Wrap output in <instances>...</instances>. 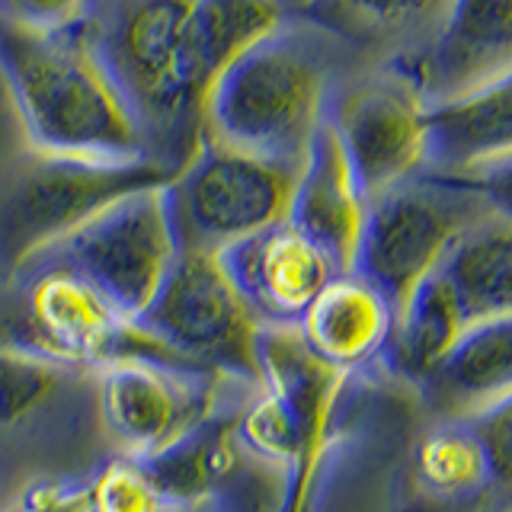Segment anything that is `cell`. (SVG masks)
Instances as JSON below:
<instances>
[{
  "mask_svg": "<svg viewBox=\"0 0 512 512\" xmlns=\"http://www.w3.org/2000/svg\"><path fill=\"white\" fill-rule=\"evenodd\" d=\"M0 74L32 151L87 160L148 157L141 125L87 29L0 23Z\"/></svg>",
  "mask_w": 512,
  "mask_h": 512,
  "instance_id": "1",
  "label": "cell"
},
{
  "mask_svg": "<svg viewBox=\"0 0 512 512\" xmlns=\"http://www.w3.org/2000/svg\"><path fill=\"white\" fill-rule=\"evenodd\" d=\"M260 372V388L234 413V432L253 458L285 474L282 512H311L349 375L320 362L298 327L260 330Z\"/></svg>",
  "mask_w": 512,
  "mask_h": 512,
  "instance_id": "2",
  "label": "cell"
},
{
  "mask_svg": "<svg viewBox=\"0 0 512 512\" xmlns=\"http://www.w3.org/2000/svg\"><path fill=\"white\" fill-rule=\"evenodd\" d=\"M327 77L282 32L224 71L202 103V135L279 164L301 167L327 119Z\"/></svg>",
  "mask_w": 512,
  "mask_h": 512,
  "instance_id": "3",
  "label": "cell"
},
{
  "mask_svg": "<svg viewBox=\"0 0 512 512\" xmlns=\"http://www.w3.org/2000/svg\"><path fill=\"white\" fill-rule=\"evenodd\" d=\"M189 0H125L100 55L141 125L148 157L180 167L202 141V109L186 61Z\"/></svg>",
  "mask_w": 512,
  "mask_h": 512,
  "instance_id": "4",
  "label": "cell"
},
{
  "mask_svg": "<svg viewBox=\"0 0 512 512\" xmlns=\"http://www.w3.org/2000/svg\"><path fill=\"white\" fill-rule=\"evenodd\" d=\"M173 176L176 170L154 157L87 160L32 151L0 186V266L13 276L103 208L170 186Z\"/></svg>",
  "mask_w": 512,
  "mask_h": 512,
  "instance_id": "5",
  "label": "cell"
},
{
  "mask_svg": "<svg viewBox=\"0 0 512 512\" xmlns=\"http://www.w3.org/2000/svg\"><path fill=\"white\" fill-rule=\"evenodd\" d=\"M138 330L170 365L260 388V330L218 253L180 247Z\"/></svg>",
  "mask_w": 512,
  "mask_h": 512,
  "instance_id": "6",
  "label": "cell"
},
{
  "mask_svg": "<svg viewBox=\"0 0 512 512\" xmlns=\"http://www.w3.org/2000/svg\"><path fill=\"white\" fill-rule=\"evenodd\" d=\"M298 167L205 138L167 186L180 247L221 253L288 221Z\"/></svg>",
  "mask_w": 512,
  "mask_h": 512,
  "instance_id": "7",
  "label": "cell"
},
{
  "mask_svg": "<svg viewBox=\"0 0 512 512\" xmlns=\"http://www.w3.org/2000/svg\"><path fill=\"white\" fill-rule=\"evenodd\" d=\"M487 212L484 199L445 176H413L368 202L352 272L378 288L397 311L436 276L458 237Z\"/></svg>",
  "mask_w": 512,
  "mask_h": 512,
  "instance_id": "8",
  "label": "cell"
},
{
  "mask_svg": "<svg viewBox=\"0 0 512 512\" xmlns=\"http://www.w3.org/2000/svg\"><path fill=\"white\" fill-rule=\"evenodd\" d=\"M176 256L180 240L167 186H154L103 208L36 260L74 269L93 288H100L122 317L138 320L164 288Z\"/></svg>",
  "mask_w": 512,
  "mask_h": 512,
  "instance_id": "9",
  "label": "cell"
},
{
  "mask_svg": "<svg viewBox=\"0 0 512 512\" xmlns=\"http://www.w3.org/2000/svg\"><path fill=\"white\" fill-rule=\"evenodd\" d=\"M224 381L228 378L141 356L112 359L90 372L96 416L106 439L132 461L164 455L218 413Z\"/></svg>",
  "mask_w": 512,
  "mask_h": 512,
  "instance_id": "10",
  "label": "cell"
},
{
  "mask_svg": "<svg viewBox=\"0 0 512 512\" xmlns=\"http://www.w3.org/2000/svg\"><path fill=\"white\" fill-rule=\"evenodd\" d=\"M10 279L26 282L23 340L13 346L45 352L52 359L87 368V372L122 356L167 362L160 349L138 330L135 320L122 317L116 304L74 269L36 260L13 272Z\"/></svg>",
  "mask_w": 512,
  "mask_h": 512,
  "instance_id": "11",
  "label": "cell"
},
{
  "mask_svg": "<svg viewBox=\"0 0 512 512\" xmlns=\"http://www.w3.org/2000/svg\"><path fill=\"white\" fill-rule=\"evenodd\" d=\"M234 413H212L164 455L141 461L164 493L170 512H282L285 474L240 445Z\"/></svg>",
  "mask_w": 512,
  "mask_h": 512,
  "instance_id": "12",
  "label": "cell"
},
{
  "mask_svg": "<svg viewBox=\"0 0 512 512\" xmlns=\"http://www.w3.org/2000/svg\"><path fill=\"white\" fill-rule=\"evenodd\" d=\"M327 119L368 202L426 167V103L400 71L349 87Z\"/></svg>",
  "mask_w": 512,
  "mask_h": 512,
  "instance_id": "13",
  "label": "cell"
},
{
  "mask_svg": "<svg viewBox=\"0 0 512 512\" xmlns=\"http://www.w3.org/2000/svg\"><path fill=\"white\" fill-rule=\"evenodd\" d=\"M404 74L429 106L455 103L512 74V0H448L436 36Z\"/></svg>",
  "mask_w": 512,
  "mask_h": 512,
  "instance_id": "14",
  "label": "cell"
},
{
  "mask_svg": "<svg viewBox=\"0 0 512 512\" xmlns=\"http://www.w3.org/2000/svg\"><path fill=\"white\" fill-rule=\"evenodd\" d=\"M218 256L263 327H298L324 285L340 276L327 253L288 221Z\"/></svg>",
  "mask_w": 512,
  "mask_h": 512,
  "instance_id": "15",
  "label": "cell"
},
{
  "mask_svg": "<svg viewBox=\"0 0 512 512\" xmlns=\"http://www.w3.org/2000/svg\"><path fill=\"white\" fill-rule=\"evenodd\" d=\"M365 215L368 199L356 183L336 128L324 119L298 167L288 224H295L314 247L324 250L336 272H352Z\"/></svg>",
  "mask_w": 512,
  "mask_h": 512,
  "instance_id": "16",
  "label": "cell"
},
{
  "mask_svg": "<svg viewBox=\"0 0 512 512\" xmlns=\"http://www.w3.org/2000/svg\"><path fill=\"white\" fill-rule=\"evenodd\" d=\"M394 327V308L378 288L356 272L333 276L324 292L298 320V333L320 362L336 372H352L378 359Z\"/></svg>",
  "mask_w": 512,
  "mask_h": 512,
  "instance_id": "17",
  "label": "cell"
},
{
  "mask_svg": "<svg viewBox=\"0 0 512 512\" xmlns=\"http://www.w3.org/2000/svg\"><path fill=\"white\" fill-rule=\"evenodd\" d=\"M426 167L464 176L512 160V74L455 103L426 109Z\"/></svg>",
  "mask_w": 512,
  "mask_h": 512,
  "instance_id": "18",
  "label": "cell"
},
{
  "mask_svg": "<svg viewBox=\"0 0 512 512\" xmlns=\"http://www.w3.org/2000/svg\"><path fill=\"white\" fill-rule=\"evenodd\" d=\"M282 20L285 7L279 0H189L186 61L199 109L237 58L279 36Z\"/></svg>",
  "mask_w": 512,
  "mask_h": 512,
  "instance_id": "19",
  "label": "cell"
},
{
  "mask_svg": "<svg viewBox=\"0 0 512 512\" xmlns=\"http://www.w3.org/2000/svg\"><path fill=\"white\" fill-rule=\"evenodd\" d=\"M423 388L455 420L512 394V314L464 327L442 368Z\"/></svg>",
  "mask_w": 512,
  "mask_h": 512,
  "instance_id": "20",
  "label": "cell"
},
{
  "mask_svg": "<svg viewBox=\"0 0 512 512\" xmlns=\"http://www.w3.org/2000/svg\"><path fill=\"white\" fill-rule=\"evenodd\" d=\"M439 276L468 327L512 314V218L496 212L477 218L448 250Z\"/></svg>",
  "mask_w": 512,
  "mask_h": 512,
  "instance_id": "21",
  "label": "cell"
},
{
  "mask_svg": "<svg viewBox=\"0 0 512 512\" xmlns=\"http://www.w3.org/2000/svg\"><path fill=\"white\" fill-rule=\"evenodd\" d=\"M464 327L468 324L458 311L452 288L436 272L394 311V327L381 356L394 375L426 384L455 349Z\"/></svg>",
  "mask_w": 512,
  "mask_h": 512,
  "instance_id": "22",
  "label": "cell"
},
{
  "mask_svg": "<svg viewBox=\"0 0 512 512\" xmlns=\"http://www.w3.org/2000/svg\"><path fill=\"white\" fill-rule=\"evenodd\" d=\"M413 477L436 500L490 493V455L468 420H448L420 436L413 448Z\"/></svg>",
  "mask_w": 512,
  "mask_h": 512,
  "instance_id": "23",
  "label": "cell"
},
{
  "mask_svg": "<svg viewBox=\"0 0 512 512\" xmlns=\"http://www.w3.org/2000/svg\"><path fill=\"white\" fill-rule=\"evenodd\" d=\"M84 375H90L87 368L26 346L0 343V432L32 426Z\"/></svg>",
  "mask_w": 512,
  "mask_h": 512,
  "instance_id": "24",
  "label": "cell"
},
{
  "mask_svg": "<svg viewBox=\"0 0 512 512\" xmlns=\"http://www.w3.org/2000/svg\"><path fill=\"white\" fill-rule=\"evenodd\" d=\"M448 0H314L301 16L356 42L388 39L432 16H442Z\"/></svg>",
  "mask_w": 512,
  "mask_h": 512,
  "instance_id": "25",
  "label": "cell"
},
{
  "mask_svg": "<svg viewBox=\"0 0 512 512\" xmlns=\"http://www.w3.org/2000/svg\"><path fill=\"white\" fill-rule=\"evenodd\" d=\"M87 487L93 512H170L151 471L132 458L106 461Z\"/></svg>",
  "mask_w": 512,
  "mask_h": 512,
  "instance_id": "26",
  "label": "cell"
},
{
  "mask_svg": "<svg viewBox=\"0 0 512 512\" xmlns=\"http://www.w3.org/2000/svg\"><path fill=\"white\" fill-rule=\"evenodd\" d=\"M490 455V496L496 512H512V394L464 416Z\"/></svg>",
  "mask_w": 512,
  "mask_h": 512,
  "instance_id": "27",
  "label": "cell"
},
{
  "mask_svg": "<svg viewBox=\"0 0 512 512\" xmlns=\"http://www.w3.org/2000/svg\"><path fill=\"white\" fill-rule=\"evenodd\" d=\"M90 0H0V23L29 32H68L87 23Z\"/></svg>",
  "mask_w": 512,
  "mask_h": 512,
  "instance_id": "28",
  "label": "cell"
},
{
  "mask_svg": "<svg viewBox=\"0 0 512 512\" xmlns=\"http://www.w3.org/2000/svg\"><path fill=\"white\" fill-rule=\"evenodd\" d=\"M4 512H93L90 487L58 477H39L16 493Z\"/></svg>",
  "mask_w": 512,
  "mask_h": 512,
  "instance_id": "29",
  "label": "cell"
},
{
  "mask_svg": "<svg viewBox=\"0 0 512 512\" xmlns=\"http://www.w3.org/2000/svg\"><path fill=\"white\" fill-rule=\"evenodd\" d=\"M436 176H442V173H436ZM445 180H452L455 186L474 192L477 199H484L490 212L512 218V160L487 167V170H477V173L445 176Z\"/></svg>",
  "mask_w": 512,
  "mask_h": 512,
  "instance_id": "30",
  "label": "cell"
},
{
  "mask_svg": "<svg viewBox=\"0 0 512 512\" xmlns=\"http://www.w3.org/2000/svg\"><path fill=\"white\" fill-rule=\"evenodd\" d=\"M279 4H282L285 10H298V13H304V10H308V7L314 4V0H279Z\"/></svg>",
  "mask_w": 512,
  "mask_h": 512,
  "instance_id": "31",
  "label": "cell"
}]
</instances>
